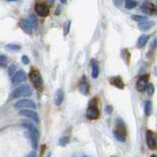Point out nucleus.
<instances>
[{
    "instance_id": "nucleus-1",
    "label": "nucleus",
    "mask_w": 157,
    "mask_h": 157,
    "mask_svg": "<svg viewBox=\"0 0 157 157\" xmlns=\"http://www.w3.org/2000/svg\"><path fill=\"white\" fill-rule=\"evenodd\" d=\"M23 126H24V128L27 129V138H28L29 139V142H31V144L32 146L33 150H35L38 148V139H39L38 130L33 125L29 124V123H24Z\"/></svg>"
},
{
    "instance_id": "nucleus-2",
    "label": "nucleus",
    "mask_w": 157,
    "mask_h": 157,
    "mask_svg": "<svg viewBox=\"0 0 157 157\" xmlns=\"http://www.w3.org/2000/svg\"><path fill=\"white\" fill-rule=\"evenodd\" d=\"M86 118L89 120L98 119V117L100 116V112H99V108H98L97 99L96 98H92L91 101H89L88 107L86 109Z\"/></svg>"
},
{
    "instance_id": "nucleus-3",
    "label": "nucleus",
    "mask_w": 157,
    "mask_h": 157,
    "mask_svg": "<svg viewBox=\"0 0 157 157\" xmlns=\"http://www.w3.org/2000/svg\"><path fill=\"white\" fill-rule=\"evenodd\" d=\"M32 88L28 85H23L18 86L11 92V99H16L19 97H27L32 95Z\"/></svg>"
},
{
    "instance_id": "nucleus-4",
    "label": "nucleus",
    "mask_w": 157,
    "mask_h": 157,
    "mask_svg": "<svg viewBox=\"0 0 157 157\" xmlns=\"http://www.w3.org/2000/svg\"><path fill=\"white\" fill-rule=\"evenodd\" d=\"M116 127L117 128L114 130V136L115 138L118 139L120 142H126V127L124 122L121 119L116 120Z\"/></svg>"
},
{
    "instance_id": "nucleus-5",
    "label": "nucleus",
    "mask_w": 157,
    "mask_h": 157,
    "mask_svg": "<svg viewBox=\"0 0 157 157\" xmlns=\"http://www.w3.org/2000/svg\"><path fill=\"white\" fill-rule=\"evenodd\" d=\"M29 79H31L33 86H35L38 91H41L42 86H43V81H42L41 73H39L38 69L32 68L31 70V72H29Z\"/></svg>"
},
{
    "instance_id": "nucleus-6",
    "label": "nucleus",
    "mask_w": 157,
    "mask_h": 157,
    "mask_svg": "<svg viewBox=\"0 0 157 157\" xmlns=\"http://www.w3.org/2000/svg\"><path fill=\"white\" fill-rule=\"evenodd\" d=\"M19 115L32 120V121L35 122L36 124H39V122H41V120H39V117H38V114L35 111V110L31 109V108H24V109H22L21 111L19 112Z\"/></svg>"
},
{
    "instance_id": "nucleus-7",
    "label": "nucleus",
    "mask_w": 157,
    "mask_h": 157,
    "mask_svg": "<svg viewBox=\"0 0 157 157\" xmlns=\"http://www.w3.org/2000/svg\"><path fill=\"white\" fill-rule=\"evenodd\" d=\"M14 106L18 109H24V108H31L33 110L36 109V105L35 102L32 101V100H29V99H25V98L17 101Z\"/></svg>"
},
{
    "instance_id": "nucleus-8",
    "label": "nucleus",
    "mask_w": 157,
    "mask_h": 157,
    "mask_svg": "<svg viewBox=\"0 0 157 157\" xmlns=\"http://www.w3.org/2000/svg\"><path fill=\"white\" fill-rule=\"evenodd\" d=\"M35 11L38 16L46 17L49 14V8L48 6L43 2H36L35 5Z\"/></svg>"
},
{
    "instance_id": "nucleus-9",
    "label": "nucleus",
    "mask_w": 157,
    "mask_h": 157,
    "mask_svg": "<svg viewBox=\"0 0 157 157\" xmlns=\"http://www.w3.org/2000/svg\"><path fill=\"white\" fill-rule=\"evenodd\" d=\"M146 143L147 146L152 150H155L157 147V139H156V135L154 132L152 131H147L146 132Z\"/></svg>"
},
{
    "instance_id": "nucleus-10",
    "label": "nucleus",
    "mask_w": 157,
    "mask_h": 157,
    "mask_svg": "<svg viewBox=\"0 0 157 157\" xmlns=\"http://www.w3.org/2000/svg\"><path fill=\"white\" fill-rule=\"evenodd\" d=\"M79 91L81 93H83V95H88L89 92V83L88 79L86 76H83L82 79L80 80L79 83Z\"/></svg>"
},
{
    "instance_id": "nucleus-11",
    "label": "nucleus",
    "mask_w": 157,
    "mask_h": 157,
    "mask_svg": "<svg viewBox=\"0 0 157 157\" xmlns=\"http://www.w3.org/2000/svg\"><path fill=\"white\" fill-rule=\"evenodd\" d=\"M26 80V73L23 70H19L14 73L12 76V83L13 85H17V83H23Z\"/></svg>"
},
{
    "instance_id": "nucleus-12",
    "label": "nucleus",
    "mask_w": 157,
    "mask_h": 157,
    "mask_svg": "<svg viewBox=\"0 0 157 157\" xmlns=\"http://www.w3.org/2000/svg\"><path fill=\"white\" fill-rule=\"evenodd\" d=\"M147 83H148V76H144V77H142V78L139 79L136 83V91H141V92L144 91L146 89V86H147Z\"/></svg>"
},
{
    "instance_id": "nucleus-13",
    "label": "nucleus",
    "mask_w": 157,
    "mask_h": 157,
    "mask_svg": "<svg viewBox=\"0 0 157 157\" xmlns=\"http://www.w3.org/2000/svg\"><path fill=\"white\" fill-rule=\"evenodd\" d=\"M19 25H20V27H21V29L26 33H28V35H32V28L31 23L29 22V20H27V19L20 20Z\"/></svg>"
},
{
    "instance_id": "nucleus-14",
    "label": "nucleus",
    "mask_w": 157,
    "mask_h": 157,
    "mask_svg": "<svg viewBox=\"0 0 157 157\" xmlns=\"http://www.w3.org/2000/svg\"><path fill=\"white\" fill-rule=\"evenodd\" d=\"M109 82L110 83H111L112 86H116L117 88H120V89H122V88H124V86H125V83L124 82H123V80L121 77H112V78H110L109 80Z\"/></svg>"
},
{
    "instance_id": "nucleus-15",
    "label": "nucleus",
    "mask_w": 157,
    "mask_h": 157,
    "mask_svg": "<svg viewBox=\"0 0 157 157\" xmlns=\"http://www.w3.org/2000/svg\"><path fill=\"white\" fill-rule=\"evenodd\" d=\"M64 99V91H62V88H58L55 92L54 96V101L56 105H61V103L63 102Z\"/></svg>"
},
{
    "instance_id": "nucleus-16",
    "label": "nucleus",
    "mask_w": 157,
    "mask_h": 157,
    "mask_svg": "<svg viewBox=\"0 0 157 157\" xmlns=\"http://www.w3.org/2000/svg\"><path fill=\"white\" fill-rule=\"evenodd\" d=\"M148 39H149V35H142L139 38L138 41H136V46H138L139 48H142L143 46H144L146 43H147Z\"/></svg>"
},
{
    "instance_id": "nucleus-17",
    "label": "nucleus",
    "mask_w": 157,
    "mask_h": 157,
    "mask_svg": "<svg viewBox=\"0 0 157 157\" xmlns=\"http://www.w3.org/2000/svg\"><path fill=\"white\" fill-rule=\"evenodd\" d=\"M153 24H154L153 22H146V21L141 22L139 23V29H142V31H147V29H149L153 26Z\"/></svg>"
},
{
    "instance_id": "nucleus-18",
    "label": "nucleus",
    "mask_w": 157,
    "mask_h": 157,
    "mask_svg": "<svg viewBox=\"0 0 157 157\" xmlns=\"http://www.w3.org/2000/svg\"><path fill=\"white\" fill-rule=\"evenodd\" d=\"M92 70H91V77L92 79H97L99 76V67L97 63H92Z\"/></svg>"
},
{
    "instance_id": "nucleus-19",
    "label": "nucleus",
    "mask_w": 157,
    "mask_h": 157,
    "mask_svg": "<svg viewBox=\"0 0 157 157\" xmlns=\"http://www.w3.org/2000/svg\"><path fill=\"white\" fill-rule=\"evenodd\" d=\"M143 109H144V115L149 116L151 114V110H152V105L150 101H145L143 103Z\"/></svg>"
},
{
    "instance_id": "nucleus-20",
    "label": "nucleus",
    "mask_w": 157,
    "mask_h": 157,
    "mask_svg": "<svg viewBox=\"0 0 157 157\" xmlns=\"http://www.w3.org/2000/svg\"><path fill=\"white\" fill-rule=\"evenodd\" d=\"M5 48L10 51H20L21 50V45L20 44H16V43H9V44L5 45Z\"/></svg>"
},
{
    "instance_id": "nucleus-21",
    "label": "nucleus",
    "mask_w": 157,
    "mask_h": 157,
    "mask_svg": "<svg viewBox=\"0 0 157 157\" xmlns=\"http://www.w3.org/2000/svg\"><path fill=\"white\" fill-rule=\"evenodd\" d=\"M29 22L31 23L32 29H36V28H38V19H36L35 15H33V14H31V15H29Z\"/></svg>"
},
{
    "instance_id": "nucleus-22",
    "label": "nucleus",
    "mask_w": 157,
    "mask_h": 157,
    "mask_svg": "<svg viewBox=\"0 0 157 157\" xmlns=\"http://www.w3.org/2000/svg\"><path fill=\"white\" fill-rule=\"evenodd\" d=\"M138 4V2L136 1V0H125V7L126 9H133Z\"/></svg>"
},
{
    "instance_id": "nucleus-23",
    "label": "nucleus",
    "mask_w": 157,
    "mask_h": 157,
    "mask_svg": "<svg viewBox=\"0 0 157 157\" xmlns=\"http://www.w3.org/2000/svg\"><path fill=\"white\" fill-rule=\"evenodd\" d=\"M152 4H145V5H143L142 7V11H143L144 13H146V14H152V13H154L155 11V9H151L152 7Z\"/></svg>"
},
{
    "instance_id": "nucleus-24",
    "label": "nucleus",
    "mask_w": 157,
    "mask_h": 157,
    "mask_svg": "<svg viewBox=\"0 0 157 157\" xmlns=\"http://www.w3.org/2000/svg\"><path fill=\"white\" fill-rule=\"evenodd\" d=\"M58 142H59V145H61V146H66V145L70 142V138H69V136H62V138L59 139Z\"/></svg>"
},
{
    "instance_id": "nucleus-25",
    "label": "nucleus",
    "mask_w": 157,
    "mask_h": 157,
    "mask_svg": "<svg viewBox=\"0 0 157 157\" xmlns=\"http://www.w3.org/2000/svg\"><path fill=\"white\" fill-rule=\"evenodd\" d=\"M132 19L133 20V21H136V22H139V23H141V22H144L147 20V18H146L145 16H141V15H133L132 16Z\"/></svg>"
},
{
    "instance_id": "nucleus-26",
    "label": "nucleus",
    "mask_w": 157,
    "mask_h": 157,
    "mask_svg": "<svg viewBox=\"0 0 157 157\" xmlns=\"http://www.w3.org/2000/svg\"><path fill=\"white\" fill-rule=\"evenodd\" d=\"M71 24H72V22H71V21H68L67 23H65L64 28H63V32H64V35H68V33L70 32V29H71Z\"/></svg>"
},
{
    "instance_id": "nucleus-27",
    "label": "nucleus",
    "mask_w": 157,
    "mask_h": 157,
    "mask_svg": "<svg viewBox=\"0 0 157 157\" xmlns=\"http://www.w3.org/2000/svg\"><path fill=\"white\" fill-rule=\"evenodd\" d=\"M7 57L3 54H0V67L1 66H5L6 63H7Z\"/></svg>"
},
{
    "instance_id": "nucleus-28",
    "label": "nucleus",
    "mask_w": 157,
    "mask_h": 157,
    "mask_svg": "<svg viewBox=\"0 0 157 157\" xmlns=\"http://www.w3.org/2000/svg\"><path fill=\"white\" fill-rule=\"evenodd\" d=\"M16 71H17V67H16V65H15V64H12L11 66L9 67V69H8V74H9L10 76H12Z\"/></svg>"
},
{
    "instance_id": "nucleus-29",
    "label": "nucleus",
    "mask_w": 157,
    "mask_h": 157,
    "mask_svg": "<svg viewBox=\"0 0 157 157\" xmlns=\"http://www.w3.org/2000/svg\"><path fill=\"white\" fill-rule=\"evenodd\" d=\"M146 89H147V92H148L149 95H152L153 92H154V88H153V85H152V83H147Z\"/></svg>"
},
{
    "instance_id": "nucleus-30",
    "label": "nucleus",
    "mask_w": 157,
    "mask_h": 157,
    "mask_svg": "<svg viewBox=\"0 0 157 157\" xmlns=\"http://www.w3.org/2000/svg\"><path fill=\"white\" fill-rule=\"evenodd\" d=\"M22 62L24 63L25 65L29 64V59L28 56H27V55H23L22 56Z\"/></svg>"
},
{
    "instance_id": "nucleus-31",
    "label": "nucleus",
    "mask_w": 157,
    "mask_h": 157,
    "mask_svg": "<svg viewBox=\"0 0 157 157\" xmlns=\"http://www.w3.org/2000/svg\"><path fill=\"white\" fill-rule=\"evenodd\" d=\"M112 111H113V107L111 105H107L105 107V112L107 113V114H110V113H112Z\"/></svg>"
},
{
    "instance_id": "nucleus-32",
    "label": "nucleus",
    "mask_w": 157,
    "mask_h": 157,
    "mask_svg": "<svg viewBox=\"0 0 157 157\" xmlns=\"http://www.w3.org/2000/svg\"><path fill=\"white\" fill-rule=\"evenodd\" d=\"M35 155H36V154H35V151H32L28 156H35Z\"/></svg>"
},
{
    "instance_id": "nucleus-33",
    "label": "nucleus",
    "mask_w": 157,
    "mask_h": 157,
    "mask_svg": "<svg viewBox=\"0 0 157 157\" xmlns=\"http://www.w3.org/2000/svg\"><path fill=\"white\" fill-rule=\"evenodd\" d=\"M59 1L61 2V3H66V2H67V0H59Z\"/></svg>"
},
{
    "instance_id": "nucleus-34",
    "label": "nucleus",
    "mask_w": 157,
    "mask_h": 157,
    "mask_svg": "<svg viewBox=\"0 0 157 157\" xmlns=\"http://www.w3.org/2000/svg\"><path fill=\"white\" fill-rule=\"evenodd\" d=\"M155 43H156V41H153V42H152V45H153V47L155 46Z\"/></svg>"
},
{
    "instance_id": "nucleus-35",
    "label": "nucleus",
    "mask_w": 157,
    "mask_h": 157,
    "mask_svg": "<svg viewBox=\"0 0 157 157\" xmlns=\"http://www.w3.org/2000/svg\"><path fill=\"white\" fill-rule=\"evenodd\" d=\"M7 1H10V2H15V1H18V0H7Z\"/></svg>"
}]
</instances>
